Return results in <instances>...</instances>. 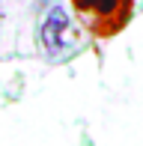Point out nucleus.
I'll return each instance as SVG.
<instances>
[{"instance_id": "1", "label": "nucleus", "mask_w": 143, "mask_h": 146, "mask_svg": "<svg viewBox=\"0 0 143 146\" xmlns=\"http://www.w3.org/2000/svg\"><path fill=\"white\" fill-rule=\"evenodd\" d=\"M77 18L93 36L110 39L125 30L134 15V0H69Z\"/></svg>"}, {"instance_id": "2", "label": "nucleus", "mask_w": 143, "mask_h": 146, "mask_svg": "<svg viewBox=\"0 0 143 146\" xmlns=\"http://www.w3.org/2000/svg\"><path fill=\"white\" fill-rule=\"evenodd\" d=\"M69 42H72V18L66 6H51L39 24V45L45 54L57 57L63 51H69Z\"/></svg>"}]
</instances>
